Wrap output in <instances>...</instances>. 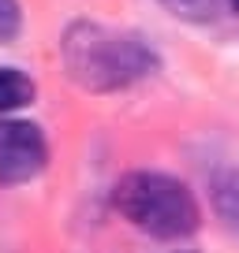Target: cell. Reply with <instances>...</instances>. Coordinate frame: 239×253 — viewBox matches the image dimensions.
<instances>
[{"mask_svg":"<svg viewBox=\"0 0 239 253\" xmlns=\"http://www.w3.org/2000/svg\"><path fill=\"white\" fill-rule=\"evenodd\" d=\"M60 56L71 75L90 93H112V89H127L135 82L150 79L157 71V52L150 41L127 30H112V26L79 19L64 30Z\"/></svg>","mask_w":239,"mask_h":253,"instance_id":"cell-1","label":"cell"},{"mask_svg":"<svg viewBox=\"0 0 239 253\" xmlns=\"http://www.w3.org/2000/svg\"><path fill=\"white\" fill-rule=\"evenodd\" d=\"M112 205L131 227L161 242L191 238L202 223L198 201L176 175L165 171H127L112 190Z\"/></svg>","mask_w":239,"mask_h":253,"instance_id":"cell-2","label":"cell"},{"mask_svg":"<svg viewBox=\"0 0 239 253\" xmlns=\"http://www.w3.org/2000/svg\"><path fill=\"white\" fill-rule=\"evenodd\" d=\"M49 164V142L30 119H0V186H19Z\"/></svg>","mask_w":239,"mask_h":253,"instance_id":"cell-3","label":"cell"},{"mask_svg":"<svg viewBox=\"0 0 239 253\" xmlns=\"http://www.w3.org/2000/svg\"><path fill=\"white\" fill-rule=\"evenodd\" d=\"M213 209L228 227L239 231V171H217L213 175Z\"/></svg>","mask_w":239,"mask_h":253,"instance_id":"cell-4","label":"cell"},{"mask_svg":"<svg viewBox=\"0 0 239 253\" xmlns=\"http://www.w3.org/2000/svg\"><path fill=\"white\" fill-rule=\"evenodd\" d=\"M34 101V79L23 75L19 67H0V116L4 112L26 108Z\"/></svg>","mask_w":239,"mask_h":253,"instance_id":"cell-5","label":"cell"},{"mask_svg":"<svg viewBox=\"0 0 239 253\" xmlns=\"http://www.w3.org/2000/svg\"><path fill=\"white\" fill-rule=\"evenodd\" d=\"M161 4L187 23H206L217 15V0H161Z\"/></svg>","mask_w":239,"mask_h":253,"instance_id":"cell-6","label":"cell"},{"mask_svg":"<svg viewBox=\"0 0 239 253\" xmlns=\"http://www.w3.org/2000/svg\"><path fill=\"white\" fill-rule=\"evenodd\" d=\"M23 26V11H19V0H0V41H11Z\"/></svg>","mask_w":239,"mask_h":253,"instance_id":"cell-7","label":"cell"},{"mask_svg":"<svg viewBox=\"0 0 239 253\" xmlns=\"http://www.w3.org/2000/svg\"><path fill=\"white\" fill-rule=\"evenodd\" d=\"M228 4H232V11H236V15H239V0H228Z\"/></svg>","mask_w":239,"mask_h":253,"instance_id":"cell-8","label":"cell"}]
</instances>
